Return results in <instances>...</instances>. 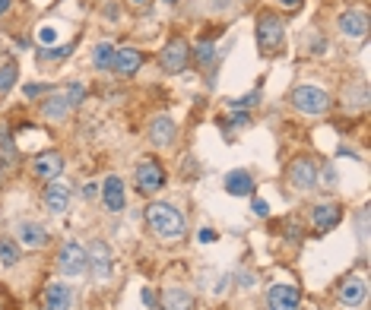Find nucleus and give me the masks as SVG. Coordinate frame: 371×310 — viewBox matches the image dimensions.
Listing matches in <instances>:
<instances>
[{"instance_id":"f257e3e1","label":"nucleus","mask_w":371,"mask_h":310,"mask_svg":"<svg viewBox=\"0 0 371 310\" xmlns=\"http://www.w3.org/2000/svg\"><path fill=\"white\" fill-rule=\"evenodd\" d=\"M146 225L153 228V235H156L159 241H181L184 231H187L181 209L171 206V203H149L146 206Z\"/></svg>"},{"instance_id":"f03ea898","label":"nucleus","mask_w":371,"mask_h":310,"mask_svg":"<svg viewBox=\"0 0 371 310\" xmlns=\"http://www.w3.org/2000/svg\"><path fill=\"white\" fill-rule=\"evenodd\" d=\"M292 108L302 111V114H308V118H318V114H327V108H330V95L318 86H298L295 92H292Z\"/></svg>"},{"instance_id":"7ed1b4c3","label":"nucleus","mask_w":371,"mask_h":310,"mask_svg":"<svg viewBox=\"0 0 371 310\" xmlns=\"http://www.w3.org/2000/svg\"><path fill=\"white\" fill-rule=\"evenodd\" d=\"M134 184L137 190L143 193V197H153V193H159L165 187V171L162 165L156 162V158H143V162H137L134 168Z\"/></svg>"},{"instance_id":"20e7f679","label":"nucleus","mask_w":371,"mask_h":310,"mask_svg":"<svg viewBox=\"0 0 371 310\" xmlns=\"http://www.w3.org/2000/svg\"><path fill=\"white\" fill-rule=\"evenodd\" d=\"M286 38V22L276 13H260L257 19V44L260 51H279Z\"/></svg>"},{"instance_id":"39448f33","label":"nucleus","mask_w":371,"mask_h":310,"mask_svg":"<svg viewBox=\"0 0 371 310\" xmlns=\"http://www.w3.org/2000/svg\"><path fill=\"white\" fill-rule=\"evenodd\" d=\"M187 60H191V44L184 38H171L162 48V54H159V64H162L165 73H184Z\"/></svg>"},{"instance_id":"423d86ee","label":"nucleus","mask_w":371,"mask_h":310,"mask_svg":"<svg viewBox=\"0 0 371 310\" xmlns=\"http://www.w3.org/2000/svg\"><path fill=\"white\" fill-rule=\"evenodd\" d=\"M318 181H320V174H318V168H314L311 158H295V162L289 165V184H292V190L308 193V190H314V187H318Z\"/></svg>"},{"instance_id":"0eeeda50","label":"nucleus","mask_w":371,"mask_h":310,"mask_svg":"<svg viewBox=\"0 0 371 310\" xmlns=\"http://www.w3.org/2000/svg\"><path fill=\"white\" fill-rule=\"evenodd\" d=\"M86 269L92 273V279L105 282L112 275V250L105 241H92L89 250H86Z\"/></svg>"},{"instance_id":"6e6552de","label":"nucleus","mask_w":371,"mask_h":310,"mask_svg":"<svg viewBox=\"0 0 371 310\" xmlns=\"http://www.w3.org/2000/svg\"><path fill=\"white\" fill-rule=\"evenodd\" d=\"M58 269L64 275H70V279L83 275L86 273V250H83L76 241H67L64 247H60V253H58Z\"/></svg>"},{"instance_id":"1a4fd4ad","label":"nucleus","mask_w":371,"mask_h":310,"mask_svg":"<svg viewBox=\"0 0 371 310\" xmlns=\"http://www.w3.org/2000/svg\"><path fill=\"white\" fill-rule=\"evenodd\" d=\"M302 304V291L295 285H270L267 288V310H298Z\"/></svg>"},{"instance_id":"9d476101","label":"nucleus","mask_w":371,"mask_h":310,"mask_svg":"<svg viewBox=\"0 0 371 310\" xmlns=\"http://www.w3.org/2000/svg\"><path fill=\"white\" fill-rule=\"evenodd\" d=\"M146 136H149V143H153V146H159V149L171 146V143L178 140V124H175L169 114H159V118L149 120Z\"/></svg>"},{"instance_id":"9b49d317","label":"nucleus","mask_w":371,"mask_h":310,"mask_svg":"<svg viewBox=\"0 0 371 310\" xmlns=\"http://www.w3.org/2000/svg\"><path fill=\"white\" fill-rule=\"evenodd\" d=\"M102 203L108 212H121V209L127 206V190H124V181H121L118 174H108L105 177V184H102Z\"/></svg>"},{"instance_id":"f8f14e48","label":"nucleus","mask_w":371,"mask_h":310,"mask_svg":"<svg viewBox=\"0 0 371 310\" xmlns=\"http://www.w3.org/2000/svg\"><path fill=\"white\" fill-rule=\"evenodd\" d=\"M60 171H64V155L60 152H42L32 158V174L38 181H58Z\"/></svg>"},{"instance_id":"ddd939ff","label":"nucleus","mask_w":371,"mask_h":310,"mask_svg":"<svg viewBox=\"0 0 371 310\" xmlns=\"http://www.w3.org/2000/svg\"><path fill=\"white\" fill-rule=\"evenodd\" d=\"M340 221H343V209H340V203H334V199L318 203V206L311 209V225L318 231H334Z\"/></svg>"},{"instance_id":"4468645a","label":"nucleus","mask_w":371,"mask_h":310,"mask_svg":"<svg viewBox=\"0 0 371 310\" xmlns=\"http://www.w3.org/2000/svg\"><path fill=\"white\" fill-rule=\"evenodd\" d=\"M42 304H45V310H70L74 307V288L67 282H51L42 295Z\"/></svg>"},{"instance_id":"2eb2a0df","label":"nucleus","mask_w":371,"mask_h":310,"mask_svg":"<svg viewBox=\"0 0 371 310\" xmlns=\"http://www.w3.org/2000/svg\"><path fill=\"white\" fill-rule=\"evenodd\" d=\"M365 295H368V285H365L362 275H349L340 285V291H336V301H340V307H359L365 301Z\"/></svg>"},{"instance_id":"dca6fc26","label":"nucleus","mask_w":371,"mask_h":310,"mask_svg":"<svg viewBox=\"0 0 371 310\" xmlns=\"http://www.w3.org/2000/svg\"><path fill=\"white\" fill-rule=\"evenodd\" d=\"M336 29L346 38H365V32H368V13L365 10H346V13H340Z\"/></svg>"},{"instance_id":"f3484780","label":"nucleus","mask_w":371,"mask_h":310,"mask_svg":"<svg viewBox=\"0 0 371 310\" xmlns=\"http://www.w3.org/2000/svg\"><path fill=\"white\" fill-rule=\"evenodd\" d=\"M16 241L26 244V247H45L51 241V231L42 221H19L16 225Z\"/></svg>"},{"instance_id":"a211bd4d","label":"nucleus","mask_w":371,"mask_h":310,"mask_svg":"<svg viewBox=\"0 0 371 310\" xmlns=\"http://www.w3.org/2000/svg\"><path fill=\"white\" fill-rule=\"evenodd\" d=\"M143 64V54L137 48H114V57H112V70L121 76H134Z\"/></svg>"},{"instance_id":"6ab92c4d","label":"nucleus","mask_w":371,"mask_h":310,"mask_svg":"<svg viewBox=\"0 0 371 310\" xmlns=\"http://www.w3.org/2000/svg\"><path fill=\"white\" fill-rule=\"evenodd\" d=\"M223 187H225V193L229 197H254V177L248 174L245 168H235V171H229L225 174V181H223Z\"/></svg>"},{"instance_id":"aec40b11","label":"nucleus","mask_w":371,"mask_h":310,"mask_svg":"<svg viewBox=\"0 0 371 310\" xmlns=\"http://www.w3.org/2000/svg\"><path fill=\"white\" fill-rule=\"evenodd\" d=\"M45 206H48V212L51 215H64L67 212V206H70V190L60 181H51L48 184V190H45Z\"/></svg>"},{"instance_id":"412c9836","label":"nucleus","mask_w":371,"mask_h":310,"mask_svg":"<svg viewBox=\"0 0 371 310\" xmlns=\"http://www.w3.org/2000/svg\"><path fill=\"white\" fill-rule=\"evenodd\" d=\"M159 307L162 310H197V301H193V295L184 291V288H165Z\"/></svg>"},{"instance_id":"4be33fe9","label":"nucleus","mask_w":371,"mask_h":310,"mask_svg":"<svg viewBox=\"0 0 371 310\" xmlns=\"http://www.w3.org/2000/svg\"><path fill=\"white\" fill-rule=\"evenodd\" d=\"M70 98H67V92H54V95H48L45 102H42V114H45L48 120H64L70 114Z\"/></svg>"},{"instance_id":"5701e85b","label":"nucleus","mask_w":371,"mask_h":310,"mask_svg":"<svg viewBox=\"0 0 371 310\" xmlns=\"http://www.w3.org/2000/svg\"><path fill=\"white\" fill-rule=\"evenodd\" d=\"M112 57H114V44L98 42L96 51H92V66H96V70H112Z\"/></svg>"},{"instance_id":"b1692460","label":"nucleus","mask_w":371,"mask_h":310,"mask_svg":"<svg viewBox=\"0 0 371 310\" xmlns=\"http://www.w3.org/2000/svg\"><path fill=\"white\" fill-rule=\"evenodd\" d=\"M0 263H3V266H16V263H19V241H10V237H3V241H0Z\"/></svg>"},{"instance_id":"393cba45","label":"nucleus","mask_w":371,"mask_h":310,"mask_svg":"<svg viewBox=\"0 0 371 310\" xmlns=\"http://www.w3.org/2000/svg\"><path fill=\"white\" fill-rule=\"evenodd\" d=\"M197 64L200 66H213L216 60H219V51H216V44L213 42H197Z\"/></svg>"},{"instance_id":"a878e982","label":"nucleus","mask_w":371,"mask_h":310,"mask_svg":"<svg viewBox=\"0 0 371 310\" xmlns=\"http://www.w3.org/2000/svg\"><path fill=\"white\" fill-rule=\"evenodd\" d=\"M16 80H19V66H16L13 60H7V64H0V92H10Z\"/></svg>"},{"instance_id":"bb28decb","label":"nucleus","mask_w":371,"mask_h":310,"mask_svg":"<svg viewBox=\"0 0 371 310\" xmlns=\"http://www.w3.org/2000/svg\"><path fill=\"white\" fill-rule=\"evenodd\" d=\"M257 98H260V92H251V95H245V98H232L229 108L232 111H248V108H254V104H257Z\"/></svg>"},{"instance_id":"cd10ccee","label":"nucleus","mask_w":371,"mask_h":310,"mask_svg":"<svg viewBox=\"0 0 371 310\" xmlns=\"http://www.w3.org/2000/svg\"><path fill=\"white\" fill-rule=\"evenodd\" d=\"M0 149H3V155H7V162H13L16 158V146H13V140H10L7 127H0Z\"/></svg>"},{"instance_id":"c85d7f7f","label":"nucleus","mask_w":371,"mask_h":310,"mask_svg":"<svg viewBox=\"0 0 371 310\" xmlns=\"http://www.w3.org/2000/svg\"><path fill=\"white\" fill-rule=\"evenodd\" d=\"M67 54H70V44H60V48H45L42 57L45 60H60V57H67Z\"/></svg>"},{"instance_id":"c756f323","label":"nucleus","mask_w":371,"mask_h":310,"mask_svg":"<svg viewBox=\"0 0 371 310\" xmlns=\"http://www.w3.org/2000/svg\"><path fill=\"white\" fill-rule=\"evenodd\" d=\"M38 42L45 44V48L48 44H54L58 42V29H54V26H42V29H38Z\"/></svg>"},{"instance_id":"7c9ffc66","label":"nucleus","mask_w":371,"mask_h":310,"mask_svg":"<svg viewBox=\"0 0 371 310\" xmlns=\"http://www.w3.org/2000/svg\"><path fill=\"white\" fill-rule=\"evenodd\" d=\"M359 241H368V209H362L359 212Z\"/></svg>"},{"instance_id":"2f4dec72","label":"nucleus","mask_w":371,"mask_h":310,"mask_svg":"<svg viewBox=\"0 0 371 310\" xmlns=\"http://www.w3.org/2000/svg\"><path fill=\"white\" fill-rule=\"evenodd\" d=\"M251 209H254V215H260V219H267V215H270V206H267V203H264L260 197L251 199Z\"/></svg>"},{"instance_id":"473e14b6","label":"nucleus","mask_w":371,"mask_h":310,"mask_svg":"<svg viewBox=\"0 0 371 310\" xmlns=\"http://www.w3.org/2000/svg\"><path fill=\"white\" fill-rule=\"evenodd\" d=\"M67 98H70V104H80V98H83V86H80V82H74V89H67Z\"/></svg>"},{"instance_id":"72a5a7b5","label":"nucleus","mask_w":371,"mask_h":310,"mask_svg":"<svg viewBox=\"0 0 371 310\" xmlns=\"http://www.w3.org/2000/svg\"><path fill=\"white\" fill-rule=\"evenodd\" d=\"M140 298H143V304H146V307H159V301H156V291H149V288H143V291H140Z\"/></svg>"},{"instance_id":"f704fd0d","label":"nucleus","mask_w":371,"mask_h":310,"mask_svg":"<svg viewBox=\"0 0 371 310\" xmlns=\"http://www.w3.org/2000/svg\"><path fill=\"white\" fill-rule=\"evenodd\" d=\"M209 10H213V13H219V10H232V0H213Z\"/></svg>"},{"instance_id":"c9c22d12","label":"nucleus","mask_w":371,"mask_h":310,"mask_svg":"<svg viewBox=\"0 0 371 310\" xmlns=\"http://www.w3.org/2000/svg\"><path fill=\"white\" fill-rule=\"evenodd\" d=\"M98 193H102V190H98L96 184H86V187H83V197H86V199H96Z\"/></svg>"},{"instance_id":"e433bc0d","label":"nucleus","mask_w":371,"mask_h":310,"mask_svg":"<svg viewBox=\"0 0 371 310\" xmlns=\"http://www.w3.org/2000/svg\"><path fill=\"white\" fill-rule=\"evenodd\" d=\"M302 3H304V0H279V7H282V10H298Z\"/></svg>"},{"instance_id":"4c0bfd02","label":"nucleus","mask_w":371,"mask_h":310,"mask_svg":"<svg viewBox=\"0 0 371 310\" xmlns=\"http://www.w3.org/2000/svg\"><path fill=\"white\" fill-rule=\"evenodd\" d=\"M232 124H235V127H245V124H251V120H248V114H245V111H238L235 118H232Z\"/></svg>"},{"instance_id":"58836bf2","label":"nucleus","mask_w":371,"mask_h":310,"mask_svg":"<svg viewBox=\"0 0 371 310\" xmlns=\"http://www.w3.org/2000/svg\"><path fill=\"white\" fill-rule=\"evenodd\" d=\"M200 241H203V244H213V241H216V231L203 228V231H200Z\"/></svg>"},{"instance_id":"ea45409f","label":"nucleus","mask_w":371,"mask_h":310,"mask_svg":"<svg viewBox=\"0 0 371 310\" xmlns=\"http://www.w3.org/2000/svg\"><path fill=\"white\" fill-rule=\"evenodd\" d=\"M42 89H45V86H26V95H29V98H35L38 92H42Z\"/></svg>"},{"instance_id":"a19ab883","label":"nucleus","mask_w":371,"mask_h":310,"mask_svg":"<svg viewBox=\"0 0 371 310\" xmlns=\"http://www.w3.org/2000/svg\"><path fill=\"white\" fill-rule=\"evenodd\" d=\"M10 7H13V0H0V16L7 13V10H10Z\"/></svg>"}]
</instances>
